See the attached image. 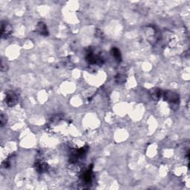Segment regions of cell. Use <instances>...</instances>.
Here are the masks:
<instances>
[{"instance_id": "8992f818", "label": "cell", "mask_w": 190, "mask_h": 190, "mask_svg": "<svg viewBox=\"0 0 190 190\" xmlns=\"http://www.w3.org/2000/svg\"><path fill=\"white\" fill-rule=\"evenodd\" d=\"M82 178L86 183H91V182H92V165L91 166L90 169H88V170L84 172L83 174H82Z\"/></svg>"}, {"instance_id": "30bf717a", "label": "cell", "mask_w": 190, "mask_h": 190, "mask_svg": "<svg viewBox=\"0 0 190 190\" xmlns=\"http://www.w3.org/2000/svg\"><path fill=\"white\" fill-rule=\"evenodd\" d=\"M126 77L124 75H123V74H119L115 77V81H116L117 83H123V82H126Z\"/></svg>"}, {"instance_id": "277c9868", "label": "cell", "mask_w": 190, "mask_h": 190, "mask_svg": "<svg viewBox=\"0 0 190 190\" xmlns=\"http://www.w3.org/2000/svg\"><path fill=\"white\" fill-rule=\"evenodd\" d=\"M12 28L8 22L3 20L1 23V34L3 39H7L12 34Z\"/></svg>"}, {"instance_id": "52a82bcc", "label": "cell", "mask_w": 190, "mask_h": 190, "mask_svg": "<svg viewBox=\"0 0 190 190\" xmlns=\"http://www.w3.org/2000/svg\"><path fill=\"white\" fill-rule=\"evenodd\" d=\"M151 98L154 101H158L162 96V92L159 88H152L150 92Z\"/></svg>"}, {"instance_id": "7c38bea8", "label": "cell", "mask_w": 190, "mask_h": 190, "mask_svg": "<svg viewBox=\"0 0 190 190\" xmlns=\"http://www.w3.org/2000/svg\"><path fill=\"white\" fill-rule=\"evenodd\" d=\"M1 70L3 72H5L8 70V66L3 60H2L1 61Z\"/></svg>"}, {"instance_id": "8fae6325", "label": "cell", "mask_w": 190, "mask_h": 190, "mask_svg": "<svg viewBox=\"0 0 190 190\" xmlns=\"http://www.w3.org/2000/svg\"><path fill=\"white\" fill-rule=\"evenodd\" d=\"M7 123V118L4 114H1V116H0V124H1V126L3 127L5 125H6Z\"/></svg>"}, {"instance_id": "5b68a950", "label": "cell", "mask_w": 190, "mask_h": 190, "mask_svg": "<svg viewBox=\"0 0 190 190\" xmlns=\"http://www.w3.org/2000/svg\"><path fill=\"white\" fill-rule=\"evenodd\" d=\"M36 31L39 32V33L42 36H48L47 26H46V25L43 23V22H40V23H38L37 26H36Z\"/></svg>"}, {"instance_id": "9c48e42d", "label": "cell", "mask_w": 190, "mask_h": 190, "mask_svg": "<svg viewBox=\"0 0 190 190\" xmlns=\"http://www.w3.org/2000/svg\"><path fill=\"white\" fill-rule=\"evenodd\" d=\"M111 53H112V55L116 61H118V62H121V60H122V56H121L120 50H119L118 48H112V50H111Z\"/></svg>"}, {"instance_id": "ba28073f", "label": "cell", "mask_w": 190, "mask_h": 190, "mask_svg": "<svg viewBox=\"0 0 190 190\" xmlns=\"http://www.w3.org/2000/svg\"><path fill=\"white\" fill-rule=\"evenodd\" d=\"M35 167L36 170L39 172H45L48 169L47 163L40 161H36L35 163Z\"/></svg>"}, {"instance_id": "3957f363", "label": "cell", "mask_w": 190, "mask_h": 190, "mask_svg": "<svg viewBox=\"0 0 190 190\" xmlns=\"http://www.w3.org/2000/svg\"><path fill=\"white\" fill-rule=\"evenodd\" d=\"M5 103L9 107L14 106L15 105H17L18 103L17 95L16 94L15 92H12V91H8V92L5 93Z\"/></svg>"}, {"instance_id": "6da1fadb", "label": "cell", "mask_w": 190, "mask_h": 190, "mask_svg": "<svg viewBox=\"0 0 190 190\" xmlns=\"http://www.w3.org/2000/svg\"><path fill=\"white\" fill-rule=\"evenodd\" d=\"M162 96L163 97V99H164L166 101H167L169 103L171 104L172 108L175 106H178L180 98L179 95L177 94V93L168 90L163 93Z\"/></svg>"}, {"instance_id": "7a4b0ae2", "label": "cell", "mask_w": 190, "mask_h": 190, "mask_svg": "<svg viewBox=\"0 0 190 190\" xmlns=\"http://www.w3.org/2000/svg\"><path fill=\"white\" fill-rule=\"evenodd\" d=\"M86 60L89 64L101 66L104 62V60L98 54H95L94 52H89L86 56Z\"/></svg>"}]
</instances>
